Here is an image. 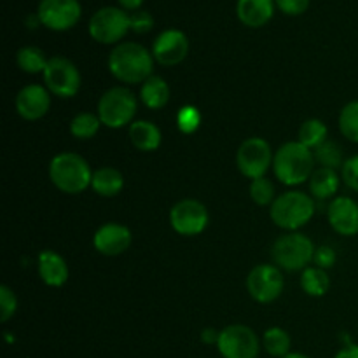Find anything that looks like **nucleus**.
I'll list each match as a JSON object with an SVG mask.
<instances>
[{"label":"nucleus","instance_id":"9","mask_svg":"<svg viewBox=\"0 0 358 358\" xmlns=\"http://www.w3.org/2000/svg\"><path fill=\"white\" fill-rule=\"evenodd\" d=\"M45 87L59 98H72L80 90V72L76 63L63 56L49 58L44 70Z\"/></svg>","mask_w":358,"mask_h":358},{"label":"nucleus","instance_id":"5","mask_svg":"<svg viewBox=\"0 0 358 358\" xmlns=\"http://www.w3.org/2000/svg\"><path fill=\"white\" fill-rule=\"evenodd\" d=\"M138 108V100L126 86H115L105 91L98 100V117L110 129L131 124Z\"/></svg>","mask_w":358,"mask_h":358},{"label":"nucleus","instance_id":"42","mask_svg":"<svg viewBox=\"0 0 358 358\" xmlns=\"http://www.w3.org/2000/svg\"><path fill=\"white\" fill-rule=\"evenodd\" d=\"M283 358H310L308 355H304V353H297V352H290L289 355H285Z\"/></svg>","mask_w":358,"mask_h":358},{"label":"nucleus","instance_id":"13","mask_svg":"<svg viewBox=\"0 0 358 358\" xmlns=\"http://www.w3.org/2000/svg\"><path fill=\"white\" fill-rule=\"evenodd\" d=\"M208 210L198 199H182L170 210V224L182 236H198L208 226Z\"/></svg>","mask_w":358,"mask_h":358},{"label":"nucleus","instance_id":"39","mask_svg":"<svg viewBox=\"0 0 358 358\" xmlns=\"http://www.w3.org/2000/svg\"><path fill=\"white\" fill-rule=\"evenodd\" d=\"M219 336H220V331H215V329H203L201 341L205 343V345L217 346V343H219Z\"/></svg>","mask_w":358,"mask_h":358},{"label":"nucleus","instance_id":"33","mask_svg":"<svg viewBox=\"0 0 358 358\" xmlns=\"http://www.w3.org/2000/svg\"><path fill=\"white\" fill-rule=\"evenodd\" d=\"M16 294H14L7 285H2L0 287V322H2V324L9 322V318L16 313Z\"/></svg>","mask_w":358,"mask_h":358},{"label":"nucleus","instance_id":"31","mask_svg":"<svg viewBox=\"0 0 358 358\" xmlns=\"http://www.w3.org/2000/svg\"><path fill=\"white\" fill-rule=\"evenodd\" d=\"M248 192H250L252 201L259 206L273 205V201L276 199L275 198V185H273V182L268 180L266 177L252 180L250 187H248Z\"/></svg>","mask_w":358,"mask_h":358},{"label":"nucleus","instance_id":"6","mask_svg":"<svg viewBox=\"0 0 358 358\" xmlns=\"http://www.w3.org/2000/svg\"><path fill=\"white\" fill-rule=\"evenodd\" d=\"M317 247L313 241L303 233H287L280 236L273 243L271 257L280 269L285 271H301V269L310 268V262L313 261Z\"/></svg>","mask_w":358,"mask_h":358},{"label":"nucleus","instance_id":"32","mask_svg":"<svg viewBox=\"0 0 358 358\" xmlns=\"http://www.w3.org/2000/svg\"><path fill=\"white\" fill-rule=\"evenodd\" d=\"M201 126V112L194 107V105H184L178 108L177 112V128L178 131L191 135V133L198 131Z\"/></svg>","mask_w":358,"mask_h":358},{"label":"nucleus","instance_id":"29","mask_svg":"<svg viewBox=\"0 0 358 358\" xmlns=\"http://www.w3.org/2000/svg\"><path fill=\"white\" fill-rule=\"evenodd\" d=\"M315 161L320 164L322 168H331V170H338V168H343L346 159H343V149L338 145V143L327 142L322 143L320 147L313 150Z\"/></svg>","mask_w":358,"mask_h":358},{"label":"nucleus","instance_id":"30","mask_svg":"<svg viewBox=\"0 0 358 358\" xmlns=\"http://www.w3.org/2000/svg\"><path fill=\"white\" fill-rule=\"evenodd\" d=\"M339 131L350 142L358 143V100L350 101L339 114Z\"/></svg>","mask_w":358,"mask_h":358},{"label":"nucleus","instance_id":"36","mask_svg":"<svg viewBox=\"0 0 358 358\" xmlns=\"http://www.w3.org/2000/svg\"><path fill=\"white\" fill-rule=\"evenodd\" d=\"M336 259H338V255H336L334 248L329 247V245H320V247H317V250H315L313 262L317 264V268H322L327 271L329 268H332V266L336 264Z\"/></svg>","mask_w":358,"mask_h":358},{"label":"nucleus","instance_id":"8","mask_svg":"<svg viewBox=\"0 0 358 358\" xmlns=\"http://www.w3.org/2000/svg\"><path fill=\"white\" fill-rule=\"evenodd\" d=\"M273 154L271 145L264 138L252 136L241 142L236 152V166L241 171V175L250 180L264 177L269 166H273Z\"/></svg>","mask_w":358,"mask_h":358},{"label":"nucleus","instance_id":"19","mask_svg":"<svg viewBox=\"0 0 358 358\" xmlns=\"http://www.w3.org/2000/svg\"><path fill=\"white\" fill-rule=\"evenodd\" d=\"M37 271L42 282L48 287H63L69 282V266L66 261L55 250H44L38 254Z\"/></svg>","mask_w":358,"mask_h":358},{"label":"nucleus","instance_id":"3","mask_svg":"<svg viewBox=\"0 0 358 358\" xmlns=\"http://www.w3.org/2000/svg\"><path fill=\"white\" fill-rule=\"evenodd\" d=\"M52 185L65 194H79L91 185L93 171L90 163L76 152H59L49 163Z\"/></svg>","mask_w":358,"mask_h":358},{"label":"nucleus","instance_id":"10","mask_svg":"<svg viewBox=\"0 0 358 358\" xmlns=\"http://www.w3.org/2000/svg\"><path fill=\"white\" fill-rule=\"evenodd\" d=\"M217 350L222 358H257L261 343L250 327L234 324L220 331Z\"/></svg>","mask_w":358,"mask_h":358},{"label":"nucleus","instance_id":"2","mask_svg":"<svg viewBox=\"0 0 358 358\" xmlns=\"http://www.w3.org/2000/svg\"><path fill=\"white\" fill-rule=\"evenodd\" d=\"M315 163L317 161H315L313 150L297 140V142L283 143L276 150L275 159H273V171L282 184L294 187V185H301L310 180L315 171Z\"/></svg>","mask_w":358,"mask_h":358},{"label":"nucleus","instance_id":"4","mask_svg":"<svg viewBox=\"0 0 358 358\" xmlns=\"http://www.w3.org/2000/svg\"><path fill=\"white\" fill-rule=\"evenodd\" d=\"M315 210L317 206H315L313 196L301 191H287L273 201L269 217L280 229L296 233L313 219Z\"/></svg>","mask_w":358,"mask_h":358},{"label":"nucleus","instance_id":"37","mask_svg":"<svg viewBox=\"0 0 358 358\" xmlns=\"http://www.w3.org/2000/svg\"><path fill=\"white\" fill-rule=\"evenodd\" d=\"M276 7L287 16H301L308 10L311 0H275Z\"/></svg>","mask_w":358,"mask_h":358},{"label":"nucleus","instance_id":"14","mask_svg":"<svg viewBox=\"0 0 358 358\" xmlns=\"http://www.w3.org/2000/svg\"><path fill=\"white\" fill-rule=\"evenodd\" d=\"M189 55V38L178 28H168L156 37L152 44V56L159 65L175 66Z\"/></svg>","mask_w":358,"mask_h":358},{"label":"nucleus","instance_id":"24","mask_svg":"<svg viewBox=\"0 0 358 358\" xmlns=\"http://www.w3.org/2000/svg\"><path fill=\"white\" fill-rule=\"evenodd\" d=\"M301 289L304 294L311 297H322L329 292L331 289V278H329L327 271L322 268H306L301 275Z\"/></svg>","mask_w":358,"mask_h":358},{"label":"nucleus","instance_id":"11","mask_svg":"<svg viewBox=\"0 0 358 358\" xmlns=\"http://www.w3.org/2000/svg\"><path fill=\"white\" fill-rule=\"evenodd\" d=\"M35 14L48 30L66 31L80 21L83 7L79 0H41Z\"/></svg>","mask_w":358,"mask_h":358},{"label":"nucleus","instance_id":"17","mask_svg":"<svg viewBox=\"0 0 358 358\" xmlns=\"http://www.w3.org/2000/svg\"><path fill=\"white\" fill-rule=\"evenodd\" d=\"M327 219L332 229L341 236L358 234V203L348 196H339L331 201L327 208Z\"/></svg>","mask_w":358,"mask_h":358},{"label":"nucleus","instance_id":"7","mask_svg":"<svg viewBox=\"0 0 358 358\" xmlns=\"http://www.w3.org/2000/svg\"><path fill=\"white\" fill-rule=\"evenodd\" d=\"M87 30L98 44H121L129 31V14L122 7L105 6L91 16Z\"/></svg>","mask_w":358,"mask_h":358},{"label":"nucleus","instance_id":"25","mask_svg":"<svg viewBox=\"0 0 358 358\" xmlns=\"http://www.w3.org/2000/svg\"><path fill=\"white\" fill-rule=\"evenodd\" d=\"M262 346L268 352V355L275 358H283L289 355L292 348V339L290 334L282 327H269L262 336Z\"/></svg>","mask_w":358,"mask_h":358},{"label":"nucleus","instance_id":"18","mask_svg":"<svg viewBox=\"0 0 358 358\" xmlns=\"http://www.w3.org/2000/svg\"><path fill=\"white\" fill-rule=\"evenodd\" d=\"M275 0H238L236 16L245 27L261 28L275 16Z\"/></svg>","mask_w":358,"mask_h":358},{"label":"nucleus","instance_id":"27","mask_svg":"<svg viewBox=\"0 0 358 358\" xmlns=\"http://www.w3.org/2000/svg\"><path fill=\"white\" fill-rule=\"evenodd\" d=\"M327 136L329 129L325 122L320 121V119H308L299 128V142L311 150H315L322 143L327 142Z\"/></svg>","mask_w":358,"mask_h":358},{"label":"nucleus","instance_id":"38","mask_svg":"<svg viewBox=\"0 0 358 358\" xmlns=\"http://www.w3.org/2000/svg\"><path fill=\"white\" fill-rule=\"evenodd\" d=\"M334 358H358V345L355 343H348V345L343 346Z\"/></svg>","mask_w":358,"mask_h":358},{"label":"nucleus","instance_id":"21","mask_svg":"<svg viewBox=\"0 0 358 358\" xmlns=\"http://www.w3.org/2000/svg\"><path fill=\"white\" fill-rule=\"evenodd\" d=\"M124 187V177L117 168L103 166L93 171L91 178V189L101 198H114Z\"/></svg>","mask_w":358,"mask_h":358},{"label":"nucleus","instance_id":"23","mask_svg":"<svg viewBox=\"0 0 358 358\" xmlns=\"http://www.w3.org/2000/svg\"><path fill=\"white\" fill-rule=\"evenodd\" d=\"M341 178L338 171L331 168H318L310 177V192L315 199H329L338 192Z\"/></svg>","mask_w":358,"mask_h":358},{"label":"nucleus","instance_id":"41","mask_svg":"<svg viewBox=\"0 0 358 358\" xmlns=\"http://www.w3.org/2000/svg\"><path fill=\"white\" fill-rule=\"evenodd\" d=\"M41 24V20H38L37 14H31V16L27 17V27L30 28H37Z\"/></svg>","mask_w":358,"mask_h":358},{"label":"nucleus","instance_id":"12","mask_svg":"<svg viewBox=\"0 0 358 358\" xmlns=\"http://www.w3.org/2000/svg\"><path fill=\"white\" fill-rule=\"evenodd\" d=\"M247 290L252 299L257 303H275L283 292V275L278 266H255L247 276Z\"/></svg>","mask_w":358,"mask_h":358},{"label":"nucleus","instance_id":"35","mask_svg":"<svg viewBox=\"0 0 358 358\" xmlns=\"http://www.w3.org/2000/svg\"><path fill=\"white\" fill-rule=\"evenodd\" d=\"M341 180L345 182L346 187L358 192V154L345 161L341 168Z\"/></svg>","mask_w":358,"mask_h":358},{"label":"nucleus","instance_id":"26","mask_svg":"<svg viewBox=\"0 0 358 358\" xmlns=\"http://www.w3.org/2000/svg\"><path fill=\"white\" fill-rule=\"evenodd\" d=\"M49 59L45 58L44 51L35 45H24L17 51L16 63L24 73H44L45 66H48Z\"/></svg>","mask_w":358,"mask_h":358},{"label":"nucleus","instance_id":"1","mask_svg":"<svg viewBox=\"0 0 358 358\" xmlns=\"http://www.w3.org/2000/svg\"><path fill=\"white\" fill-rule=\"evenodd\" d=\"M152 51L136 42H121L108 55V70L121 83L143 84L152 76Z\"/></svg>","mask_w":358,"mask_h":358},{"label":"nucleus","instance_id":"15","mask_svg":"<svg viewBox=\"0 0 358 358\" xmlns=\"http://www.w3.org/2000/svg\"><path fill=\"white\" fill-rule=\"evenodd\" d=\"M14 105L20 117H23L24 121H38L48 114L51 107L49 90L41 84H28L17 93Z\"/></svg>","mask_w":358,"mask_h":358},{"label":"nucleus","instance_id":"20","mask_svg":"<svg viewBox=\"0 0 358 358\" xmlns=\"http://www.w3.org/2000/svg\"><path fill=\"white\" fill-rule=\"evenodd\" d=\"M128 135L133 147L142 150V152H152V150L159 149L161 140H163L161 129L154 122L142 121V119L140 121H133L129 124Z\"/></svg>","mask_w":358,"mask_h":358},{"label":"nucleus","instance_id":"34","mask_svg":"<svg viewBox=\"0 0 358 358\" xmlns=\"http://www.w3.org/2000/svg\"><path fill=\"white\" fill-rule=\"evenodd\" d=\"M154 28V16L149 10L138 9L129 14V30L135 34H149Z\"/></svg>","mask_w":358,"mask_h":358},{"label":"nucleus","instance_id":"16","mask_svg":"<svg viewBox=\"0 0 358 358\" xmlns=\"http://www.w3.org/2000/svg\"><path fill=\"white\" fill-rule=\"evenodd\" d=\"M131 245V231L119 222H107L93 236V247L98 254L115 257L124 254Z\"/></svg>","mask_w":358,"mask_h":358},{"label":"nucleus","instance_id":"22","mask_svg":"<svg viewBox=\"0 0 358 358\" xmlns=\"http://www.w3.org/2000/svg\"><path fill=\"white\" fill-rule=\"evenodd\" d=\"M140 100L147 108L159 110L170 100V86L161 76H150L140 87Z\"/></svg>","mask_w":358,"mask_h":358},{"label":"nucleus","instance_id":"40","mask_svg":"<svg viewBox=\"0 0 358 358\" xmlns=\"http://www.w3.org/2000/svg\"><path fill=\"white\" fill-rule=\"evenodd\" d=\"M143 2H145V0H117V3L122 7V9L133 10V13H135V10H138L140 7H142Z\"/></svg>","mask_w":358,"mask_h":358},{"label":"nucleus","instance_id":"28","mask_svg":"<svg viewBox=\"0 0 358 358\" xmlns=\"http://www.w3.org/2000/svg\"><path fill=\"white\" fill-rule=\"evenodd\" d=\"M100 126L101 121L98 117V114H93V112H80V114H77L70 121V133L77 140H90L96 135Z\"/></svg>","mask_w":358,"mask_h":358}]
</instances>
